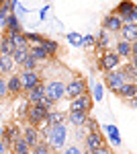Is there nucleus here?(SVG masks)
<instances>
[{
  "instance_id": "obj_1",
  "label": "nucleus",
  "mask_w": 137,
  "mask_h": 154,
  "mask_svg": "<svg viewBox=\"0 0 137 154\" xmlns=\"http://www.w3.org/2000/svg\"><path fill=\"white\" fill-rule=\"evenodd\" d=\"M39 134H41V140L47 142V146L57 152L66 146V140H68V125L66 123H57V125H39Z\"/></svg>"
},
{
  "instance_id": "obj_2",
  "label": "nucleus",
  "mask_w": 137,
  "mask_h": 154,
  "mask_svg": "<svg viewBox=\"0 0 137 154\" xmlns=\"http://www.w3.org/2000/svg\"><path fill=\"white\" fill-rule=\"evenodd\" d=\"M113 14H117L123 25H129V23H135L137 21V6L133 0H121L117 6L113 8Z\"/></svg>"
},
{
  "instance_id": "obj_3",
  "label": "nucleus",
  "mask_w": 137,
  "mask_h": 154,
  "mask_svg": "<svg viewBox=\"0 0 137 154\" xmlns=\"http://www.w3.org/2000/svg\"><path fill=\"white\" fill-rule=\"evenodd\" d=\"M88 91H90V88H88V82H86L84 78H80V76H76V78H72L70 82H66V88H64V99L72 101V99L84 95V93H88Z\"/></svg>"
},
{
  "instance_id": "obj_4",
  "label": "nucleus",
  "mask_w": 137,
  "mask_h": 154,
  "mask_svg": "<svg viewBox=\"0 0 137 154\" xmlns=\"http://www.w3.org/2000/svg\"><path fill=\"white\" fill-rule=\"evenodd\" d=\"M47 107H43L41 103H37V105H29V109H27V115H25V119H27V125H33V128H39L43 121H45V115H47Z\"/></svg>"
},
{
  "instance_id": "obj_5",
  "label": "nucleus",
  "mask_w": 137,
  "mask_h": 154,
  "mask_svg": "<svg viewBox=\"0 0 137 154\" xmlns=\"http://www.w3.org/2000/svg\"><path fill=\"white\" fill-rule=\"evenodd\" d=\"M121 66V58L115 54L113 49H104L103 54L98 56V68L103 72H111V70H117Z\"/></svg>"
},
{
  "instance_id": "obj_6",
  "label": "nucleus",
  "mask_w": 137,
  "mask_h": 154,
  "mask_svg": "<svg viewBox=\"0 0 137 154\" xmlns=\"http://www.w3.org/2000/svg\"><path fill=\"white\" fill-rule=\"evenodd\" d=\"M45 86V99H49L51 103H57L64 99V88H66V82L64 80H49V82H43Z\"/></svg>"
},
{
  "instance_id": "obj_7",
  "label": "nucleus",
  "mask_w": 137,
  "mask_h": 154,
  "mask_svg": "<svg viewBox=\"0 0 137 154\" xmlns=\"http://www.w3.org/2000/svg\"><path fill=\"white\" fill-rule=\"evenodd\" d=\"M92 107H94V101H92L90 91H88V93H84V95H80V97H76V99H72V101H70L68 113H72V111H84V113H88V115H90Z\"/></svg>"
},
{
  "instance_id": "obj_8",
  "label": "nucleus",
  "mask_w": 137,
  "mask_h": 154,
  "mask_svg": "<svg viewBox=\"0 0 137 154\" xmlns=\"http://www.w3.org/2000/svg\"><path fill=\"white\" fill-rule=\"evenodd\" d=\"M16 74H19V78H21V86H23V93L31 91L35 84L43 82V80H41V74H39L37 70H21V72H16Z\"/></svg>"
},
{
  "instance_id": "obj_9",
  "label": "nucleus",
  "mask_w": 137,
  "mask_h": 154,
  "mask_svg": "<svg viewBox=\"0 0 137 154\" xmlns=\"http://www.w3.org/2000/svg\"><path fill=\"white\" fill-rule=\"evenodd\" d=\"M84 146H86L88 152H92V150H96V148L104 146L103 131H86V136H84Z\"/></svg>"
},
{
  "instance_id": "obj_10",
  "label": "nucleus",
  "mask_w": 137,
  "mask_h": 154,
  "mask_svg": "<svg viewBox=\"0 0 137 154\" xmlns=\"http://www.w3.org/2000/svg\"><path fill=\"white\" fill-rule=\"evenodd\" d=\"M21 128L19 125H6V128H2V136H0V142L4 144L6 148H10V144L16 140V138H21Z\"/></svg>"
},
{
  "instance_id": "obj_11",
  "label": "nucleus",
  "mask_w": 137,
  "mask_h": 154,
  "mask_svg": "<svg viewBox=\"0 0 137 154\" xmlns=\"http://www.w3.org/2000/svg\"><path fill=\"white\" fill-rule=\"evenodd\" d=\"M23 134H21V138H23L25 142L29 144V148H33V146H37V144L41 142V134H39V128H33V125H25Z\"/></svg>"
},
{
  "instance_id": "obj_12",
  "label": "nucleus",
  "mask_w": 137,
  "mask_h": 154,
  "mask_svg": "<svg viewBox=\"0 0 137 154\" xmlns=\"http://www.w3.org/2000/svg\"><path fill=\"white\" fill-rule=\"evenodd\" d=\"M104 82H106V86L113 91V93H117L119 91V86L125 82V78H123V74H121V70L117 68V70H111L104 74Z\"/></svg>"
},
{
  "instance_id": "obj_13",
  "label": "nucleus",
  "mask_w": 137,
  "mask_h": 154,
  "mask_svg": "<svg viewBox=\"0 0 137 154\" xmlns=\"http://www.w3.org/2000/svg\"><path fill=\"white\" fill-rule=\"evenodd\" d=\"M25 99L29 101V105H37V103H41V101L45 99V86H43V82L35 84L31 91H27V93H25Z\"/></svg>"
},
{
  "instance_id": "obj_14",
  "label": "nucleus",
  "mask_w": 137,
  "mask_h": 154,
  "mask_svg": "<svg viewBox=\"0 0 137 154\" xmlns=\"http://www.w3.org/2000/svg\"><path fill=\"white\" fill-rule=\"evenodd\" d=\"M121 27H123V21L117 17V14H106L103 19V29L106 31V33H119L121 31Z\"/></svg>"
},
{
  "instance_id": "obj_15",
  "label": "nucleus",
  "mask_w": 137,
  "mask_h": 154,
  "mask_svg": "<svg viewBox=\"0 0 137 154\" xmlns=\"http://www.w3.org/2000/svg\"><path fill=\"white\" fill-rule=\"evenodd\" d=\"M6 93H8V97H19L21 93H23L21 78H19V74H16V72L10 74V76L6 78Z\"/></svg>"
},
{
  "instance_id": "obj_16",
  "label": "nucleus",
  "mask_w": 137,
  "mask_h": 154,
  "mask_svg": "<svg viewBox=\"0 0 137 154\" xmlns=\"http://www.w3.org/2000/svg\"><path fill=\"white\" fill-rule=\"evenodd\" d=\"M68 119V113H61V111H53V109H49L45 115V121H43V125H57V123H68L66 121Z\"/></svg>"
},
{
  "instance_id": "obj_17",
  "label": "nucleus",
  "mask_w": 137,
  "mask_h": 154,
  "mask_svg": "<svg viewBox=\"0 0 137 154\" xmlns=\"http://www.w3.org/2000/svg\"><path fill=\"white\" fill-rule=\"evenodd\" d=\"M14 62H12L10 56H6V54H0V76H10V74H14Z\"/></svg>"
},
{
  "instance_id": "obj_18",
  "label": "nucleus",
  "mask_w": 137,
  "mask_h": 154,
  "mask_svg": "<svg viewBox=\"0 0 137 154\" xmlns=\"http://www.w3.org/2000/svg\"><path fill=\"white\" fill-rule=\"evenodd\" d=\"M119 33H121V37H123V41H127V43H135L137 41V23L123 25Z\"/></svg>"
},
{
  "instance_id": "obj_19",
  "label": "nucleus",
  "mask_w": 137,
  "mask_h": 154,
  "mask_svg": "<svg viewBox=\"0 0 137 154\" xmlns=\"http://www.w3.org/2000/svg\"><path fill=\"white\" fill-rule=\"evenodd\" d=\"M21 31H23V25L19 21V17L10 12L6 17V23H4V33H21Z\"/></svg>"
},
{
  "instance_id": "obj_20",
  "label": "nucleus",
  "mask_w": 137,
  "mask_h": 154,
  "mask_svg": "<svg viewBox=\"0 0 137 154\" xmlns=\"http://www.w3.org/2000/svg\"><path fill=\"white\" fill-rule=\"evenodd\" d=\"M115 95H119L121 99H133V97H137V82H123Z\"/></svg>"
},
{
  "instance_id": "obj_21",
  "label": "nucleus",
  "mask_w": 137,
  "mask_h": 154,
  "mask_svg": "<svg viewBox=\"0 0 137 154\" xmlns=\"http://www.w3.org/2000/svg\"><path fill=\"white\" fill-rule=\"evenodd\" d=\"M4 35L10 39V43L14 45V49H29V43L25 39V31L21 33H4Z\"/></svg>"
},
{
  "instance_id": "obj_22",
  "label": "nucleus",
  "mask_w": 137,
  "mask_h": 154,
  "mask_svg": "<svg viewBox=\"0 0 137 154\" xmlns=\"http://www.w3.org/2000/svg\"><path fill=\"white\" fill-rule=\"evenodd\" d=\"M86 119H88V113H84V111H72L68 113V123H72L74 128H84V123H86Z\"/></svg>"
},
{
  "instance_id": "obj_23",
  "label": "nucleus",
  "mask_w": 137,
  "mask_h": 154,
  "mask_svg": "<svg viewBox=\"0 0 137 154\" xmlns=\"http://www.w3.org/2000/svg\"><path fill=\"white\" fill-rule=\"evenodd\" d=\"M121 74H123L125 82H137V66H133L131 62L121 66Z\"/></svg>"
},
{
  "instance_id": "obj_24",
  "label": "nucleus",
  "mask_w": 137,
  "mask_h": 154,
  "mask_svg": "<svg viewBox=\"0 0 137 154\" xmlns=\"http://www.w3.org/2000/svg\"><path fill=\"white\" fill-rule=\"evenodd\" d=\"M115 54H117L121 60H129V58H131V43H127V41H123V39H119L117 45H115Z\"/></svg>"
},
{
  "instance_id": "obj_25",
  "label": "nucleus",
  "mask_w": 137,
  "mask_h": 154,
  "mask_svg": "<svg viewBox=\"0 0 137 154\" xmlns=\"http://www.w3.org/2000/svg\"><path fill=\"white\" fill-rule=\"evenodd\" d=\"M10 154H31V148H29V144L25 142L23 138H16L14 142L10 144Z\"/></svg>"
},
{
  "instance_id": "obj_26",
  "label": "nucleus",
  "mask_w": 137,
  "mask_h": 154,
  "mask_svg": "<svg viewBox=\"0 0 137 154\" xmlns=\"http://www.w3.org/2000/svg\"><path fill=\"white\" fill-rule=\"evenodd\" d=\"M104 134H106V138H109L115 146H121V131H119L117 125H113V123L104 125Z\"/></svg>"
},
{
  "instance_id": "obj_27",
  "label": "nucleus",
  "mask_w": 137,
  "mask_h": 154,
  "mask_svg": "<svg viewBox=\"0 0 137 154\" xmlns=\"http://www.w3.org/2000/svg\"><path fill=\"white\" fill-rule=\"evenodd\" d=\"M29 56L37 62V64H43V62H47L49 60V56L45 54V49H43V45H37V48H29Z\"/></svg>"
},
{
  "instance_id": "obj_28",
  "label": "nucleus",
  "mask_w": 137,
  "mask_h": 154,
  "mask_svg": "<svg viewBox=\"0 0 137 154\" xmlns=\"http://www.w3.org/2000/svg\"><path fill=\"white\" fill-rule=\"evenodd\" d=\"M25 39H27L29 48H37V45H43L45 35H41V33H37V31H29V33H25Z\"/></svg>"
},
{
  "instance_id": "obj_29",
  "label": "nucleus",
  "mask_w": 137,
  "mask_h": 154,
  "mask_svg": "<svg viewBox=\"0 0 137 154\" xmlns=\"http://www.w3.org/2000/svg\"><path fill=\"white\" fill-rule=\"evenodd\" d=\"M43 49H45V54L49 58H55L57 51H59V43H57V39H49L45 37V41H43Z\"/></svg>"
},
{
  "instance_id": "obj_30",
  "label": "nucleus",
  "mask_w": 137,
  "mask_h": 154,
  "mask_svg": "<svg viewBox=\"0 0 137 154\" xmlns=\"http://www.w3.org/2000/svg\"><path fill=\"white\" fill-rule=\"evenodd\" d=\"M90 97H92V101H94V103L103 101V99H104V84H103V82H94V84H92Z\"/></svg>"
},
{
  "instance_id": "obj_31",
  "label": "nucleus",
  "mask_w": 137,
  "mask_h": 154,
  "mask_svg": "<svg viewBox=\"0 0 137 154\" xmlns=\"http://www.w3.org/2000/svg\"><path fill=\"white\" fill-rule=\"evenodd\" d=\"M12 51H14V45L10 43V39L6 35L0 37V54H6V56H10Z\"/></svg>"
},
{
  "instance_id": "obj_32",
  "label": "nucleus",
  "mask_w": 137,
  "mask_h": 154,
  "mask_svg": "<svg viewBox=\"0 0 137 154\" xmlns=\"http://www.w3.org/2000/svg\"><path fill=\"white\" fill-rule=\"evenodd\" d=\"M31 154H55V152L47 146V142H43V140H41L37 146H33V148H31Z\"/></svg>"
},
{
  "instance_id": "obj_33",
  "label": "nucleus",
  "mask_w": 137,
  "mask_h": 154,
  "mask_svg": "<svg viewBox=\"0 0 137 154\" xmlns=\"http://www.w3.org/2000/svg\"><path fill=\"white\" fill-rule=\"evenodd\" d=\"M27 56H29V49H14V51L10 54V58H12V62H14V66H21V62H23Z\"/></svg>"
},
{
  "instance_id": "obj_34",
  "label": "nucleus",
  "mask_w": 137,
  "mask_h": 154,
  "mask_svg": "<svg viewBox=\"0 0 137 154\" xmlns=\"http://www.w3.org/2000/svg\"><path fill=\"white\" fill-rule=\"evenodd\" d=\"M19 68H21V70H37V68H39V64H37L31 56H27V58L21 62V66H19Z\"/></svg>"
},
{
  "instance_id": "obj_35",
  "label": "nucleus",
  "mask_w": 137,
  "mask_h": 154,
  "mask_svg": "<svg viewBox=\"0 0 137 154\" xmlns=\"http://www.w3.org/2000/svg\"><path fill=\"white\" fill-rule=\"evenodd\" d=\"M80 33H76V31H70V33H66V39H68V43L72 45V48H80Z\"/></svg>"
},
{
  "instance_id": "obj_36",
  "label": "nucleus",
  "mask_w": 137,
  "mask_h": 154,
  "mask_svg": "<svg viewBox=\"0 0 137 154\" xmlns=\"http://www.w3.org/2000/svg\"><path fill=\"white\" fill-rule=\"evenodd\" d=\"M84 128H86V131H100V125H98V119L90 117V115H88V119H86Z\"/></svg>"
},
{
  "instance_id": "obj_37",
  "label": "nucleus",
  "mask_w": 137,
  "mask_h": 154,
  "mask_svg": "<svg viewBox=\"0 0 137 154\" xmlns=\"http://www.w3.org/2000/svg\"><path fill=\"white\" fill-rule=\"evenodd\" d=\"M94 41H96V39H94V35H90V33H88V35H82L80 37V48H94Z\"/></svg>"
},
{
  "instance_id": "obj_38",
  "label": "nucleus",
  "mask_w": 137,
  "mask_h": 154,
  "mask_svg": "<svg viewBox=\"0 0 137 154\" xmlns=\"http://www.w3.org/2000/svg\"><path fill=\"white\" fill-rule=\"evenodd\" d=\"M8 93H6V78L0 76V99H6Z\"/></svg>"
},
{
  "instance_id": "obj_39",
  "label": "nucleus",
  "mask_w": 137,
  "mask_h": 154,
  "mask_svg": "<svg viewBox=\"0 0 137 154\" xmlns=\"http://www.w3.org/2000/svg\"><path fill=\"white\" fill-rule=\"evenodd\" d=\"M90 154H113V152H111V148H109V146L104 144V146H100V148H96V150H92Z\"/></svg>"
},
{
  "instance_id": "obj_40",
  "label": "nucleus",
  "mask_w": 137,
  "mask_h": 154,
  "mask_svg": "<svg viewBox=\"0 0 137 154\" xmlns=\"http://www.w3.org/2000/svg\"><path fill=\"white\" fill-rule=\"evenodd\" d=\"M61 154H82V150L78 148V146H68V148H66Z\"/></svg>"
},
{
  "instance_id": "obj_41",
  "label": "nucleus",
  "mask_w": 137,
  "mask_h": 154,
  "mask_svg": "<svg viewBox=\"0 0 137 154\" xmlns=\"http://www.w3.org/2000/svg\"><path fill=\"white\" fill-rule=\"evenodd\" d=\"M49 8H51V6H49V4H45V6L39 11V19H41V21H45V19H47V12H49Z\"/></svg>"
},
{
  "instance_id": "obj_42",
  "label": "nucleus",
  "mask_w": 137,
  "mask_h": 154,
  "mask_svg": "<svg viewBox=\"0 0 137 154\" xmlns=\"http://www.w3.org/2000/svg\"><path fill=\"white\" fill-rule=\"evenodd\" d=\"M127 101H129V107H131V109H137V101H135V97H133V99H127Z\"/></svg>"
},
{
  "instance_id": "obj_43",
  "label": "nucleus",
  "mask_w": 137,
  "mask_h": 154,
  "mask_svg": "<svg viewBox=\"0 0 137 154\" xmlns=\"http://www.w3.org/2000/svg\"><path fill=\"white\" fill-rule=\"evenodd\" d=\"M6 150H8V148H6V146H4V144L0 142V154H6Z\"/></svg>"
},
{
  "instance_id": "obj_44",
  "label": "nucleus",
  "mask_w": 137,
  "mask_h": 154,
  "mask_svg": "<svg viewBox=\"0 0 137 154\" xmlns=\"http://www.w3.org/2000/svg\"><path fill=\"white\" fill-rule=\"evenodd\" d=\"M10 4H12V6H16V4H19V0H10Z\"/></svg>"
},
{
  "instance_id": "obj_45",
  "label": "nucleus",
  "mask_w": 137,
  "mask_h": 154,
  "mask_svg": "<svg viewBox=\"0 0 137 154\" xmlns=\"http://www.w3.org/2000/svg\"><path fill=\"white\" fill-rule=\"evenodd\" d=\"M4 2H8V0H0V6H2V4H4Z\"/></svg>"
},
{
  "instance_id": "obj_46",
  "label": "nucleus",
  "mask_w": 137,
  "mask_h": 154,
  "mask_svg": "<svg viewBox=\"0 0 137 154\" xmlns=\"http://www.w3.org/2000/svg\"><path fill=\"white\" fill-rule=\"evenodd\" d=\"M82 154H90V152H88V150H84V152H82Z\"/></svg>"
},
{
  "instance_id": "obj_47",
  "label": "nucleus",
  "mask_w": 137,
  "mask_h": 154,
  "mask_svg": "<svg viewBox=\"0 0 137 154\" xmlns=\"http://www.w3.org/2000/svg\"><path fill=\"white\" fill-rule=\"evenodd\" d=\"M0 136H2V128H0Z\"/></svg>"
},
{
  "instance_id": "obj_48",
  "label": "nucleus",
  "mask_w": 137,
  "mask_h": 154,
  "mask_svg": "<svg viewBox=\"0 0 137 154\" xmlns=\"http://www.w3.org/2000/svg\"><path fill=\"white\" fill-rule=\"evenodd\" d=\"M0 119H2V115H0Z\"/></svg>"
}]
</instances>
